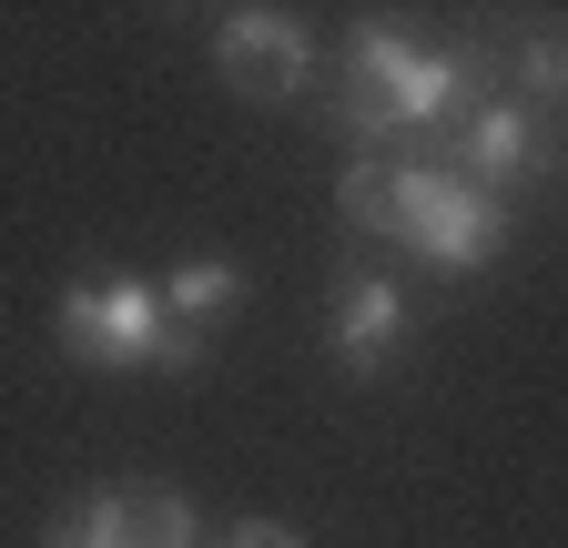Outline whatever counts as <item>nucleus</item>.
Here are the masks:
<instances>
[{
    "instance_id": "nucleus-1",
    "label": "nucleus",
    "mask_w": 568,
    "mask_h": 548,
    "mask_svg": "<svg viewBox=\"0 0 568 548\" xmlns=\"http://www.w3.org/2000/svg\"><path fill=\"white\" fill-rule=\"evenodd\" d=\"M477 61L467 51H416L396 21H355L345 31V61H335V122L355 143H416L406 163H426L447 132L477 112Z\"/></svg>"
},
{
    "instance_id": "nucleus-2",
    "label": "nucleus",
    "mask_w": 568,
    "mask_h": 548,
    "mask_svg": "<svg viewBox=\"0 0 568 548\" xmlns=\"http://www.w3.org/2000/svg\"><path fill=\"white\" fill-rule=\"evenodd\" d=\"M51 335H61L71 366H112V376H142V366H153L163 376L173 315H163V285H142V274H122V264H92V274H71V285H61Z\"/></svg>"
},
{
    "instance_id": "nucleus-3",
    "label": "nucleus",
    "mask_w": 568,
    "mask_h": 548,
    "mask_svg": "<svg viewBox=\"0 0 568 548\" xmlns=\"http://www.w3.org/2000/svg\"><path fill=\"white\" fill-rule=\"evenodd\" d=\"M396 244L437 274H477L497 244H508V203L437 173V163H396Z\"/></svg>"
},
{
    "instance_id": "nucleus-4",
    "label": "nucleus",
    "mask_w": 568,
    "mask_h": 548,
    "mask_svg": "<svg viewBox=\"0 0 568 548\" xmlns=\"http://www.w3.org/2000/svg\"><path fill=\"white\" fill-rule=\"evenodd\" d=\"M213 72L244 102H295L315 82V31L295 11H224L213 21Z\"/></svg>"
},
{
    "instance_id": "nucleus-5",
    "label": "nucleus",
    "mask_w": 568,
    "mask_h": 548,
    "mask_svg": "<svg viewBox=\"0 0 568 548\" xmlns=\"http://www.w3.org/2000/svg\"><path fill=\"white\" fill-rule=\"evenodd\" d=\"M51 548H193V508H183V488H142V477H122V488L71 498L51 518Z\"/></svg>"
},
{
    "instance_id": "nucleus-6",
    "label": "nucleus",
    "mask_w": 568,
    "mask_h": 548,
    "mask_svg": "<svg viewBox=\"0 0 568 548\" xmlns=\"http://www.w3.org/2000/svg\"><path fill=\"white\" fill-rule=\"evenodd\" d=\"M426 163H437V173H457V183H477V193H497V203H508L538 163H548V143H538V112L528 102H477L457 132H447V143L437 153H426Z\"/></svg>"
},
{
    "instance_id": "nucleus-7",
    "label": "nucleus",
    "mask_w": 568,
    "mask_h": 548,
    "mask_svg": "<svg viewBox=\"0 0 568 548\" xmlns=\"http://www.w3.org/2000/svg\"><path fill=\"white\" fill-rule=\"evenodd\" d=\"M396 335H406V285H396V274H376V264L335 274V305H325V346H335V366H345L355 386H376V376L396 366Z\"/></svg>"
},
{
    "instance_id": "nucleus-8",
    "label": "nucleus",
    "mask_w": 568,
    "mask_h": 548,
    "mask_svg": "<svg viewBox=\"0 0 568 548\" xmlns=\"http://www.w3.org/2000/svg\"><path fill=\"white\" fill-rule=\"evenodd\" d=\"M234 305H244V274H234L224 254H193V264L163 274V315H173L183 335H203V346H213V325H224Z\"/></svg>"
},
{
    "instance_id": "nucleus-9",
    "label": "nucleus",
    "mask_w": 568,
    "mask_h": 548,
    "mask_svg": "<svg viewBox=\"0 0 568 548\" xmlns=\"http://www.w3.org/2000/svg\"><path fill=\"white\" fill-rule=\"evenodd\" d=\"M396 163H406V153H396ZM396 163L366 153V163H345V173H335V214H345V234L396 244Z\"/></svg>"
},
{
    "instance_id": "nucleus-10",
    "label": "nucleus",
    "mask_w": 568,
    "mask_h": 548,
    "mask_svg": "<svg viewBox=\"0 0 568 548\" xmlns=\"http://www.w3.org/2000/svg\"><path fill=\"white\" fill-rule=\"evenodd\" d=\"M508 61H518V102H528V112H538V102H568V31H528Z\"/></svg>"
},
{
    "instance_id": "nucleus-11",
    "label": "nucleus",
    "mask_w": 568,
    "mask_h": 548,
    "mask_svg": "<svg viewBox=\"0 0 568 548\" xmlns=\"http://www.w3.org/2000/svg\"><path fill=\"white\" fill-rule=\"evenodd\" d=\"M224 548H305V538H295V528H274V518H244Z\"/></svg>"
}]
</instances>
